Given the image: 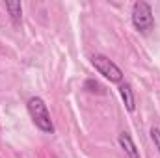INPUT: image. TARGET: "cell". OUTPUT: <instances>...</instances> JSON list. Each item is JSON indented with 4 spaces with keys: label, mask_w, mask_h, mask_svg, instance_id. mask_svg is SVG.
Listing matches in <instances>:
<instances>
[{
    "label": "cell",
    "mask_w": 160,
    "mask_h": 158,
    "mask_svg": "<svg viewBox=\"0 0 160 158\" xmlns=\"http://www.w3.org/2000/svg\"><path fill=\"white\" fill-rule=\"evenodd\" d=\"M119 145H121V149L125 151V155H127L128 158H140L138 147L134 145V141H132V138H130L128 132H121L119 134Z\"/></svg>",
    "instance_id": "cell-4"
},
{
    "label": "cell",
    "mask_w": 160,
    "mask_h": 158,
    "mask_svg": "<svg viewBox=\"0 0 160 158\" xmlns=\"http://www.w3.org/2000/svg\"><path fill=\"white\" fill-rule=\"evenodd\" d=\"M26 106H28V114H30V117L34 121V125L43 132L52 134L54 132V125H52V119H50V114H48V108H47L45 101L41 97H32Z\"/></svg>",
    "instance_id": "cell-1"
},
{
    "label": "cell",
    "mask_w": 160,
    "mask_h": 158,
    "mask_svg": "<svg viewBox=\"0 0 160 158\" xmlns=\"http://www.w3.org/2000/svg\"><path fill=\"white\" fill-rule=\"evenodd\" d=\"M119 93H121V99L125 102V108L128 112H134V106H136V101H134V93H132V87L130 84H121L119 86Z\"/></svg>",
    "instance_id": "cell-5"
},
{
    "label": "cell",
    "mask_w": 160,
    "mask_h": 158,
    "mask_svg": "<svg viewBox=\"0 0 160 158\" xmlns=\"http://www.w3.org/2000/svg\"><path fill=\"white\" fill-rule=\"evenodd\" d=\"M6 9L9 11L11 21H13L15 24H19L21 19H22V6H21V2H17V0H8V2H6Z\"/></svg>",
    "instance_id": "cell-6"
},
{
    "label": "cell",
    "mask_w": 160,
    "mask_h": 158,
    "mask_svg": "<svg viewBox=\"0 0 160 158\" xmlns=\"http://www.w3.org/2000/svg\"><path fill=\"white\" fill-rule=\"evenodd\" d=\"M132 24H134L136 30L142 32V34H147V32L153 30V26H155V17H153L151 6H149L147 2H143V0L134 2V6H132Z\"/></svg>",
    "instance_id": "cell-2"
},
{
    "label": "cell",
    "mask_w": 160,
    "mask_h": 158,
    "mask_svg": "<svg viewBox=\"0 0 160 158\" xmlns=\"http://www.w3.org/2000/svg\"><path fill=\"white\" fill-rule=\"evenodd\" d=\"M91 63H93V67H95L104 78H108L110 82H114V84L123 82V71H121L108 56H104V54H95V56L91 58Z\"/></svg>",
    "instance_id": "cell-3"
},
{
    "label": "cell",
    "mask_w": 160,
    "mask_h": 158,
    "mask_svg": "<svg viewBox=\"0 0 160 158\" xmlns=\"http://www.w3.org/2000/svg\"><path fill=\"white\" fill-rule=\"evenodd\" d=\"M151 138H153V141H155V145H157V149H158V153H160V128L158 126L151 128Z\"/></svg>",
    "instance_id": "cell-7"
}]
</instances>
